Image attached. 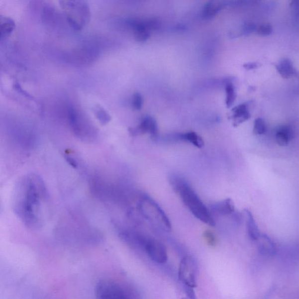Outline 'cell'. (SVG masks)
<instances>
[{"mask_svg": "<svg viewBox=\"0 0 299 299\" xmlns=\"http://www.w3.org/2000/svg\"><path fill=\"white\" fill-rule=\"evenodd\" d=\"M13 209L25 226L36 229L44 221L48 193L43 180L29 174L19 181L13 197Z\"/></svg>", "mask_w": 299, "mask_h": 299, "instance_id": "6da1fadb", "label": "cell"}, {"mask_svg": "<svg viewBox=\"0 0 299 299\" xmlns=\"http://www.w3.org/2000/svg\"><path fill=\"white\" fill-rule=\"evenodd\" d=\"M175 192L195 217L204 223L214 226L215 221L209 208L200 199L193 188L186 180L179 176L171 177L170 179Z\"/></svg>", "mask_w": 299, "mask_h": 299, "instance_id": "7a4b0ae2", "label": "cell"}, {"mask_svg": "<svg viewBox=\"0 0 299 299\" xmlns=\"http://www.w3.org/2000/svg\"><path fill=\"white\" fill-rule=\"evenodd\" d=\"M67 22L76 31H80L89 23L90 9L86 0H59Z\"/></svg>", "mask_w": 299, "mask_h": 299, "instance_id": "3957f363", "label": "cell"}, {"mask_svg": "<svg viewBox=\"0 0 299 299\" xmlns=\"http://www.w3.org/2000/svg\"><path fill=\"white\" fill-rule=\"evenodd\" d=\"M138 207L141 213L150 223L167 231L172 228L169 218L166 213L155 201L147 195L140 196Z\"/></svg>", "mask_w": 299, "mask_h": 299, "instance_id": "277c9868", "label": "cell"}, {"mask_svg": "<svg viewBox=\"0 0 299 299\" xmlns=\"http://www.w3.org/2000/svg\"><path fill=\"white\" fill-rule=\"evenodd\" d=\"M96 297L100 299L136 298L135 292L129 287L109 280L100 281L95 288Z\"/></svg>", "mask_w": 299, "mask_h": 299, "instance_id": "5b68a950", "label": "cell"}, {"mask_svg": "<svg viewBox=\"0 0 299 299\" xmlns=\"http://www.w3.org/2000/svg\"><path fill=\"white\" fill-rule=\"evenodd\" d=\"M178 275L185 288L194 289L197 287L198 265L193 257L190 255L183 257L180 263Z\"/></svg>", "mask_w": 299, "mask_h": 299, "instance_id": "8992f818", "label": "cell"}, {"mask_svg": "<svg viewBox=\"0 0 299 299\" xmlns=\"http://www.w3.org/2000/svg\"><path fill=\"white\" fill-rule=\"evenodd\" d=\"M143 251L151 260L160 264L166 263L168 260L166 248L164 245L153 238H148Z\"/></svg>", "mask_w": 299, "mask_h": 299, "instance_id": "52a82bcc", "label": "cell"}, {"mask_svg": "<svg viewBox=\"0 0 299 299\" xmlns=\"http://www.w3.org/2000/svg\"><path fill=\"white\" fill-rule=\"evenodd\" d=\"M228 5V0H210L204 6L201 15L204 19H211Z\"/></svg>", "mask_w": 299, "mask_h": 299, "instance_id": "ba28073f", "label": "cell"}, {"mask_svg": "<svg viewBox=\"0 0 299 299\" xmlns=\"http://www.w3.org/2000/svg\"><path fill=\"white\" fill-rule=\"evenodd\" d=\"M209 210L212 215L224 216L234 214L235 206L232 200L230 199H226L210 204Z\"/></svg>", "mask_w": 299, "mask_h": 299, "instance_id": "9c48e42d", "label": "cell"}, {"mask_svg": "<svg viewBox=\"0 0 299 299\" xmlns=\"http://www.w3.org/2000/svg\"><path fill=\"white\" fill-rule=\"evenodd\" d=\"M130 132L133 135H139V134L146 133H149L154 135L157 132L156 121L152 117L146 116L143 119L138 126L136 128L131 129Z\"/></svg>", "mask_w": 299, "mask_h": 299, "instance_id": "30bf717a", "label": "cell"}, {"mask_svg": "<svg viewBox=\"0 0 299 299\" xmlns=\"http://www.w3.org/2000/svg\"><path fill=\"white\" fill-rule=\"evenodd\" d=\"M257 242L258 251L264 256H273L277 251L276 245L267 235L261 234Z\"/></svg>", "mask_w": 299, "mask_h": 299, "instance_id": "8fae6325", "label": "cell"}, {"mask_svg": "<svg viewBox=\"0 0 299 299\" xmlns=\"http://www.w3.org/2000/svg\"><path fill=\"white\" fill-rule=\"evenodd\" d=\"M275 67L282 78L288 79L292 77H299V73L289 59L282 60Z\"/></svg>", "mask_w": 299, "mask_h": 299, "instance_id": "7c38bea8", "label": "cell"}, {"mask_svg": "<svg viewBox=\"0 0 299 299\" xmlns=\"http://www.w3.org/2000/svg\"><path fill=\"white\" fill-rule=\"evenodd\" d=\"M246 222V229L248 237L253 241H256L259 238L261 233L259 228L255 221L253 214L248 209L244 211Z\"/></svg>", "mask_w": 299, "mask_h": 299, "instance_id": "4fadbf2b", "label": "cell"}, {"mask_svg": "<svg viewBox=\"0 0 299 299\" xmlns=\"http://www.w3.org/2000/svg\"><path fill=\"white\" fill-rule=\"evenodd\" d=\"M232 119L235 126L246 122L251 117L248 103H244L234 107L232 110Z\"/></svg>", "mask_w": 299, "mask_h": 299, "instance_id": "5bb4252c", "label": "cell"}, {"mask_svg": "<svg viewBox=\"0 0 299 299\" xmlns=\"http://www.w3.org/2000/svg\"><path fill=\"white\" fill-rule=\"evenodd\" d=\"M295 136V132L290 125L281 126L275 134L276 142L281 146H286Z\"/></svg>", "mask_w": 299, "mask_h": 299, "instance_id": "9a60e30c", "label": "cell"}, {"mask_svg": "<svg viewBox=\"0 0 299 299\" xmlns=\"http://www.w3.org/2000/svg\"><path fill=\"white\" fill-rule=\"evenodd\" d=\"M15 28V23L13 20L6 16H1L0 19V33L1 39L8 38Z\"/></svg>", "mask_w": 299, "mask_h": 299, "instance_id": "2e32d148", "label": "cell"}, {"mask_svg": "<svg viewBox=\"0 0 299 299\" xmlns=\"http://www.w3.org/2000/svg\"><path fill=\"white\" fill-rule=\"evenodd\" d=\"M179 138L181 140L187 141V142L192 143L193 145L198 148H201L204 146V142L202 138H201L199 134L194 132H190L181 134Z\"/></svg>", "mask_w": 299, "mask_h": 299, "instance_id": "e0dca14e", "label": "cell"}, {"mask_svg": "<svg viewBox=\"0 0 299 299\" xmlns=\"http://www.w3.org/2000/svg\"><path fill=\"white\" fill-rule=\"evenodd\" d=\"M226 103L227 107H230L233 105L236 99V90L233 83L227 81L226 83Z\"/></svg>", "mask_w": 299, "mask_h": 299, "instance_id": "ac0fdd59", "label": "cell"}, {"mask_svg": "<svg viewBox=\"0 0 299 299\" xmlns=\"http://www.w3.org/2000/svg\"><path fill=\"white\" fill-rule=\"evenodd\" d=\"M273 32V27L270 23H262L257 25L255 33L260 36H267L270 35Z\"/></svg>", "mask_w": 299, "mask_h": 299, "instance_id": "d6986e66", "label": "cell"}, {"mask_svg": "<svg viewBox=\"0 0 299 299\" xmlns=\"http://www.w3.org/2000/svg\"><path fill=\"white\" fill-rule=\"evenodd\" d=\"M261 0H228V5L243 7L259 4Z\"/></svg>", "mask_w": 299, "mask_h": 299, "instance_id": "ffe728a7", "label": "cell"}, {"mask_svg": "<svg viewBox=\"0 0 299 299\" xmlns=\"http://www.w3.org/2000/svg\"><path fill=\"white\" fill-rule=\"evenodd\" d=\"M267 127L263 119L258 117L254 121V133L261 135L267 132Z\"/></svg>", "mask_w": 299, "mask_h": 299, "instance_id": "44dd1931", "label": "cell"}, {"mask_svg": "<svg viewBox=\"0 0 299 299\" xmlns=\"http://www.w3.org/2000/svg\"><path fill=\"white\" fill-rule=\"evenodd\" d=\"M96 115L100 123L106 125L110 120V117L105 110H104L102 107H97L96 109Z\"/></svg>", "mask_w": 299, "mask_h": 299, "instance_id": "7402d4cb", "label": "cell"}, {"mask_svg": "<svg viewBox=\"0 0 299 299\" xmlns=\"http://www.w3.org/2000/svg\"><path fill=\"white\" fill-rule=\"evenodd\" d=\"M132 103L134 109L136 110L142 109L143 104V99L142 95L139 93L134 94L132 97Z\"/></svg>", "mask_w": 299, "mask_h": 299, "instance_id": "603a6c76", "label": "cell"}, {"mask_svg": "<svg viewBox=\"0 0 299 299\" xmlns=\"http://www.w3.org/2000/svg\"><path fill=\"white\" fill-rule=\"evenodd\" d=\"M290 6L296 22L299 23V0H290Z\"/></svg>", "mask_w": 299, "mask_h": 299, "instance_id": "cb8c5ba5", "label": "cell"}, {"mask_svg": "<svg viewBox=\"0 0 299 299\" xmlns=\"http://www.w3.org/2000/svg\"><path fill=\"white\" fill-rule=\"evenodd\" d=\"M257 25L253 22H247L244 23L242 32L245 35L251 34L255 32Z\"/></svg>", "mask_w": 299, "mask_h": 299, "instance_id": "d4e9b609", "label": "cell"}, {"mask_svg": "<svg viewBox=\"0 0 299 299\" xmlns=\"http://www.w3.org/2000/svg\"><path fill=\"white\" fill-rule=\"evenodd\" d=\"M203 237L208 245L210 246H214L216 244V238L213 233L211 231L206 230L203 233Z\"/></svg>", "mask_w": 299, "mask_h": 299, "instance_id": "484cf974", "label": "cell"}, {"mask_svg": "<svg viewBox=\"0 0 299 299\" xmlns=\"http://www.w3.org/2000/svg\"><path fill=\"white\" fill-rule=\"evenodd\" d=\"M259 63H248L244 65V68L247 70H253L258 68L260 66Z\"/></svg>", "mask_w": 299, "mask_h": 299, "instance_id": "4316f807", "label": "cell"}, {"mask_svg": "<svg viewBox=\"0 0 299 299\" xmlns=\"http://www.w3.org/2000/svg\"><path fill=\"white\" fill-rule=\"evenodd\" d=\"M66 160L67 161V162H68L70 164V165L74 167H77V164L76 162V161L72 159V158H67Z\"/></svg>", "mask_w": 299, "mask_h": 299, "instance_id": "83f0119b", "label": "cell"}]
</instances>
